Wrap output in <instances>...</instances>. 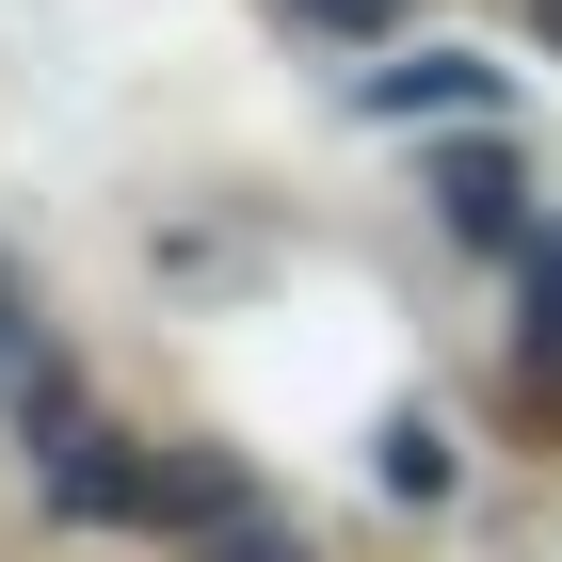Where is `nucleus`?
I'll list each match as a JSON object with an SVG mask.
<instances>
[{
    "instance_id": "6",
    "label": "nucleus",
    "mask_w": 562,
    "mask_h": 562,
    "mask_svg": "<svg viewBox=\"0 0 562 562\" xmlns=\"http://www.w3.org/2000/svg\"><path fill=\"white\" fill-rule=\"evenodd\" d=\"M530 353H562V241L530 258Z\"/></svg>"
},
{
    "instance_id": "7",
    "label": "nucleus",
    "mask_w": 562,
    "mask_h": 562,
    "mask_svg": "<svg viewBox=\"0 0 562 562\" xmlns=\"http://www.w3.org/2000/svg\"><path fill=\"white\" fill-rule=\"evenodd\" d=\"M290 16H305V33H386L402 0H290Z\"/></svg>"
},
{
    "instance_id": "5",
    "label": "nucleus",
    "mask_w": 562,
    "mask_h": 562,
    "mask_svg": "<svg viewBox=\"0 0 562 562\" xmlns=\"http://www.w3.org/2000/svg\"><path fill=\"white\" fill-rule=\"evenodd\" d=\"M193 562H305V547H290V530H241V515H225V530H193Z\"/></svg>"
},
{
    "instance_id": "3",
    "label": "nucleus",
    "mask_w": 562,
    "mask_h": 562,
    "mask_svg": "<svg viewBox=\"0 0 562 562\" xmlns=\"http://www.w3.org/2000/svg\"><path fill=\"white\" fill-rule=\"evenodd\" d=\"M386 482H402V498H434V482H450V434L402 418V434H386Z\"/></svg>"
},
{
    "instance_id": "1",
    "label": "nucleus",
    "mask_w": 562,
    "mask_h": 562,
    "mask_svg": "<svg viewBox=\"0 0 562 562\" xmlns=\"http://www.w3.org/2000/svg\"><path fill=\"white\" fill-rule=\"evenodd\" d=\"M434 225H450L467 258H515L530 241V177L498 161V145H450V161H434Z\"/></svg>"
},
{
    "instance_id": "2",
    "label": "nucleus",
    "mask_w": 562,
    "mask_h": 562,
    "mask_svg": "<svg viewBox=\"0 0 562 562\" xmlns=\"http://www.w3.org/2000/svg\"><path fill=\"white\" fill-rule=\"evenodd\" d=\"M482 97H498V65H482V48H418V65H386V81H370V113H482Z\"/></svg>"
},
{
    "instance_id": "4",
    "label": "nucleus",
    "mask_w": 562,
    "mask_h": 562,
    "mask_svg": "<svg viewBox=\"0 0 562 562\" xmlns=\"http://www.w3.org/2000/svg\"><path fill=\"white\" fill-rule=\"evenodd\" d=\"M33 353H48V338H33V305H16V273H0V402L33 386Z\"/></svg>"
}]
</instances>
